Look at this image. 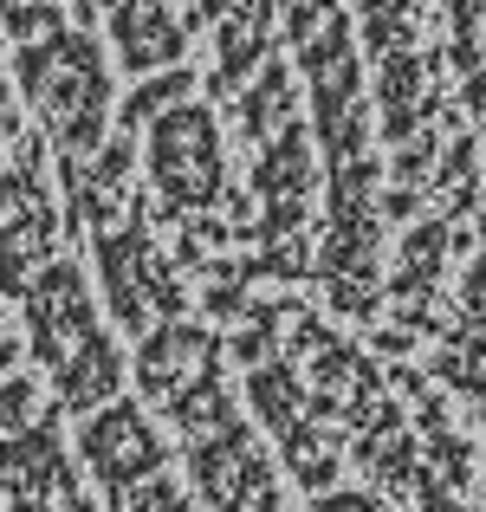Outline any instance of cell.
<instances>
[{"mask_svg": "<svg viewBox=\"0 0 486 512\" xmlns=\"http://www.w3.org/2000/svg\"><path fill=\"white\" fill-rule=\"evenodd\" d=\"M480 234H486V208H480ZM428 383H448L454 396H467L474 409H486V247L467 260V273H461L454 318L441 325Z\"/></svg>", "mask_w": 486, "mask_h": 512, "instance_id": "obj_4", "label": "cell"}, {"mask_svg": "<svg viewBox=\"0 0 486 512\" xmlns=\"http://www.w3.org/2000/svg\"><path fill=\"white\" fill-rule=\"evenodd\" d=\"M441 26H448V46H435V52H441V65H454V72L467 78V85H461V104L480 117V111H486V52H480L486 13H480V7H454Z\"/></svg>", "mask_w": 486, "mask_h": 512, "instance_id": "obj_9", "label": "cell"}, {"mask_svg": "<svg viewBox=\"0 0 486 512\" xmlns=\"http://www.w3.org/2000/svg\"><path fill=\"white\" fill-rule=\"evenodd\" d=\"M461 240V227L448 221V214H435V221L409 227V240H402L396 253V279H389V299L402 305V325L409 338H422V331H435V305H441V253Z\"/></svg>", "mask_w": 486, "mask_h": 512, "instance_id": "obj_5", "label": "cell"}, {"mask_svg": "<svg viewBox=\"0 0 486 512\" xmlns=\"http://www.w3.org/2000/svg\"><path fill=\"white\" fill-rule=\"evenodd\" d=\"M169 98H188V72H169V78H156V85L130 91V104H124V130L150 124V117H156V111H162Z\"/></svg>", "mask_w": 486, "mask_h": 512, "instance_id": "obj_11", "label": "cell"}, {"mask_svg": "<svg viewBox=\"0 0 486 512\" xmlns=\"http://www.w3.org/2000/svg\"><path fill=\"white\" fill-rule=\"evenodd\" d=\"M273 52V13L266 7H240V13H221V59H214V98L240 85L253 65Z\"/></svg>", "mask_w": 486, "mask_h": 512, "instance_id": "obj_8", "label": "cell"}, {"mask_svg": "<svg viewBox=\"0 0 486 512\" xmlns=\"http://www.w3.org/2000/svg\"><path fill=\"white\" fill-rule=\"evenodd\" d=\"M292 72H286V59H273V65H266V72H260V85H253L247 91V98H240V137H247V143H266V137H279V130H286L292 124Z\"/></svg>", "mask_w": 486, "mask_h": 512, "instance_id": "obj_10", "label": "cell"}, {"mask_svg": "<svg viewBox=\"0 0 486 512\" xmlns=\"http://www.w3.org/2000/svg\"><path fill=\"white\" fill-rule=\"evenodd\" d=\"M208 363H214V338H208V331L169 318V325L143 344V370L137 376H143V389H150V396H175V376L208 370Z\"/></svg>", "mask_w": 486, "mask_h": 512, "instance_id": "obj_7", "label": "cell"}, {"mask_svg": "<svg viewBox=\"0 0 486 512\" xmlns=\"http://www.w3.org/2000/svg\"><path fill=\"white\" fill-rule=\"evenodd\" d=\"M214 13H169V7H130V13H111V33L124 46V65L130 72H156L169 65L175 52H188V33Z\"/></svg>", "mask_w": 486, "mask_h": 512, "instance_id": "obj_6", "label": "cell"}, {"mask_svg": "<svg viewBox=\"0 0 486 512\" xmlns=\"http://www.w3.org/2000/svg\"><path fill=\"white\" fill-rule=\"evenodd\" d=\"M26 85L39 91L52 137H59L65 163H78L85 150H98L104 130V65L91 39H52V46H26L20 52Z\"/></svg>", "mask_w": 486, "mask_h": 512, "instance_id": "obj_1", "label": "cell"}, {"mask_svg": "<svg viewBox=\"0 0 486 512\" xmlns=\"http://www.w3.org/2000/svg\"><path fill=\"white\" fill-rule=\"evenodd\" d=\"M195 480L221 512H286L273 467L253 448V435H240V422H221L208 435H195Z\"/></svg>", "mask_w": 486, "mask_h": 512, "instance_id": "obj_3", "label": "cell"}, {"mask_svg": "<svg viewBox=\"0 0 486 512\" xmlns=\"http://www.w3.org/2000/svg\"><path fill=\"white\" fill-rule=\"evenodd\" d=\"M150 175L169 201V214H201L221 195V143H214V111L208 104H182L156 124L150 137Z\"/></svg>", "mask_w": 486, "mask_h": 512, "instance_id": "obj_2", "label": "cell"}]
</instances>
